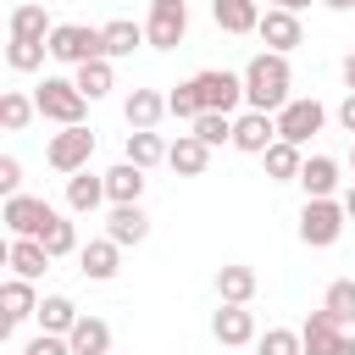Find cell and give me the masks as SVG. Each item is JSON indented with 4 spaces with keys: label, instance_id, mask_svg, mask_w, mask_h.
Here are the masks:
<instances>
[{
    "label": "cell",
    "instance_id": "cell-14",
    "mask_svg": "<svg viewBox=\"0 0 355 355\" xmlns=\"http://www.w3.org/2000/svg\"><path fill=\"white\" fill-rule=\"evenodd\" d=\"M0 311H6V333H17L28 316H39V288L28 277H6L0 283Z\"/></svg>",
    "mask_w": 355,
    "mask_h": 355
},
{
    "label": "cell",
    "instance_id": "cell-34",
    "mask_svg": "<svg viewBox=\"0 0 355 355\" xmlns=\"http://www.w3.org/2000/svg\"><path fill=\"white\" fill-rule=\"evenodd\" d=\"M44 55H50V44H39V39H11L6 44V67L11 72H39Z\"/></svg>",
    "mask_w": 355,
    "mask_h": 355
},
{
    "label": "cell",
    "instance_id": "cell-32",
    "mask_svg": "<svg viewBox=\"0 0 355 355\" xmlns=\"http://www.w3.org/2000/svg\"><path fill=\"white\" fill-rule=\"evenodd\" d=\"M322 311H327L338 327H355V277H333L327 294H322Z\"/></svg>",
    "mask_w": 355,
    "mask_h": 355
},
{
    "label": "cell",
    "instance_id": "cell-29",
    "mask_svg": "<svg viewBox=\"0 0 355 355\" xmlns=\"http://www.w3.org/2000/svg\"><path fill=\"white\" fill-rule=\"evenodd\" d=\"M50 33H55V22H50V11L44 6H17L11 11V39H39V44H50Z\"/></svg>",
    "mask_w": 355,
    "mask_h": 355
},
{
    "label": "cell",
    "instance_id": "cell-19",
    "mask_svg": "<svg viewBox=\"0 0 355 355\" xmlns=\"http://www.w3.org/2000/svg\"><path fill=\"white\" fill-rule=\"evenodd\" d=\"M300 189H305V200H333L338 194V161L333 155H305Z\"/></svg>",
    "mask_w": 355,
    "mask_h": 355
},
{
    "label": "cell",
    "instance_id": "cell-7",
    "mask_svg": "<svg viewBox=\"0 0 355 355\" xmlns=\"http://www.w3.org/2000/svg\"><path fill=\"white\" fill-rule=\"evenodd\" d=\"M183 33H189V6L183 0H150V17H144L150 50H178Z\"/></svg>",
    "mask_w": 355,
    "mask_h": 355
},
{
    "label": "cell",
    "instance_id": "cell-25",
    "mask_svg": "<svg viewBox=\"0 0 355 355\" xmlns=\"http://www.w3.org/2000/svg\"><path fill=\"white\" fill-rule=\"evenodd\" d=\"M122 116H128V128H155L166 116V94L161 89H133L122 100Z\"/></svg>",
    "mask_w": 355,
    "mask_h": 355
},
{
    "label": "cell",
    "instance_id": "cell-16",
    "mask_svg": "<svg viewBox=\"0 0 355 355\" xmlns=\"http://www.w3.org/2000/svg\"><path fill=\"white\" fill-rule=\"evenodd\" d=\"M255 288H261L255 266H244V261L216 266V300H222V305H250V300H255Z\"/></svg>",
    "mask_w": 355,
    "mask_h": 355
},
{
    "label": "cell",
    "instance_id": "cell-6",
    "mask_svg": "<svg viewBox=\"0 0 355 355\" xmlns=\"http://www.w3.org/2000/svg\"><path fill=\"white\" fill-rule=\"evenodd\" d=\"M194 89H200V105H205V111H222V116H233V111L244 105V72L205 67V72H194Z\"/></svg>",
    "mask_w": 355,
    "mask_h": 355
},
{
    "label": "cell",
    "instance_id": "cell-37",
    "mask_svg": "<svg viewBox=\"0 0 355 355\" xmlns=\"http://www.w3.org/2000/svg\"><path fill=\"white\" fill-rule=\"evenodd\" d=\"M255 355H305V338L294 327H266L255 338Z\"/></svg>",
    "mask_w": 355,
    "mask_h": 355
},
{
    "label": "cell",
    "instance_id": "cell-33",
    "mask_svg": "<svg viewBox=\"0 0 355 355\" xmlns=\"http://www.w3.org/2000/svg\"><path fill=\"white\" fill-rule=\"evenodd\" d=\"M33 116H39L33 94H22V89H6V94H0V128H6V133H22Z\"/></svg>",
    "mask_w": 355,
    "mask_h": 355
},
{
    "label": "cell",
    "instance_id": "cell-18",
    "mask_svg": "<svg viewBox=\"0 0 355 355\" xmlns=\"http://www.w3.org/2000/svg\"><path fill=\"white\" fill-rule=\"evenodd\" d=\"M261 0H211V22L222 33H255L261 28Z\"/></svg>",
    "mask_w": 355,
    "mask_h": 355
},
{
    "label": "cell",
    "instance_id": "cell-41",
    "mask_svg": "<svg viewBox=\"0 0 355 355\" xmlns=\"http://www.w3.org/2000/svg\"><path fill=\"white\" fill-rule=\"evenodd\" d=\"M338 128L355 139V94H344V100H338Z\"/></svg>",
    "mask_w": 355,
    "mask_h": 355
},
{
    "label": "cell",
    "instance_id": "cell-24",
    "mask_svg": "<svg viewBox=\"0 0 355 355\" xmlns=\"http://www.w3.org/2000/svg\"><path fill=\"white\" fill-rule=\"evenodd\" d=\"M67 344H72V355H111V322L105 316H78Z\"/></svg>",
    "mask_w": 355,
    "mask_h": 355
},
{
    "label": "cell",
    "instance_id": "cell-44",
    "mask_svg": "<svg viewBox=\"0 0 355 355\" xmlns=\"http://www.w3.org/2000/svg\"><path fill=\"white\" fill-rule=\"evenodd\" d=\"M272 6H277V11H294V17H300V11L311 6V0H272Z\"/></svg>",
    "mask_w": 355,
    "mask_h": 355
},
{
    "label": "cell",
    "instance_id": "cell-39",
    "mask_svg": "<svg viewBox=\"0 0 355 355\" xmlns=\"http://www.w3.org/2000/svg\"><path fill=\"white\" fill-rule=\"evenodd\" d=\"M0 194H6V200L22 194V161H17V155H0Z\"/></svg>",
    "mask_w": 355,
    "mask_h": 355
},
{
    "label": "cell",
    "instance_id": "cell-45",
    "mask_svg": "<svg viewBox=\"0 0 355 355\" xmlns=\"http://www.w3.org/2000/svg\"><path fill=\"white\" fill-rule=\"evenodd\" d=\"M344 211H349V222H355V183L344 189Z\"/></svg>",
    "mask_w": 355,
    "mask_h": 355
},
{
    "label": "cell",
    "instance_id": "cell-47",
    "mask_svg": "<svg viewBox=\"0 0 355 355\" xmlns=\"http://www.w3.org/2000/svg\"><path fill=\"white\" fill-rule=\"evenodd\" d=\"M349 172H355V139H349Z\"/></svg>",
    "mask_w": 355,
    "mask_h": 355
},
{
    "label": "cell",
    "instance_id": "cell-13",
    "mask_svg": "<svg viewBox=\"0 0 355 355\" xmlns=\"http://www.w3.org/2000/svg\"><path fill=\"white\" fill-rule=\"evenodd\" d=\"M78 272H83L89 283H111V277L122 272V244H111V239H89V244L78 250Z\"/></svg>",
    "mask_w": 355,
    "mask_h": 355
},
{
    "label": "cell",
    "instance_id": "cell-4",
    "mask_svg": "<svg viewBox=\"0 0 355 355\" xmlns=\"http://www.w3.org/2000/svg\"><path fill=\"white\" fill-rule=\"evenodd\" d=\"M344 222H349L344 200H305V205H300V244L327 250V244H338Z\"/></svg>",
    "mask_w": 355,
    "mask_h": 355
},
{
    "label": "cell",
    "instance_id": "cell-3",
    "mask_svg": "<svg viewBox=\"0 0 355 355\" xmlns=\"http://www.w3.org/2000/svg\"><path fill=\"white\" fill-rule=\"evenodd\" d=\"M33 105H39V116L55 122V128H83V116H89V100H83V89H78L72 78H44L39 94H33Z\"/></svg>",
    "mask_w": 355,
    "mask_h": 355
},
{
    "label": "cell",
    "instance_id": "cell-9",
    "mask_svg": "<svg viewBox=\"0 0 355 355\" xmlns=\"http://www.w3.org/2000/svg\"><path fill=\"white\" fill-rule=\"evenodd\" d=\"M322 122H327V105L322 100H288L283 111H277V139H288V144H311L316 133H322Z\"/></svg>",
    "mask_w": 355,
    "mask_h": 355
},
{
    "label": "cell",
    "instance_id": "cell-17",
    "mask_svg": "<svg viewBox=\"0 0 355 355\" xmlns=\"http://www.w3.org/2000/svg\"><path fill=\"white\" fill-rule=\"evenodd\" d=\"M6 266H11V277L39 283V277L50 272V250H44L39 239H11V244H6Z\"/></svg>",
    "mask_w": 355,
    "mask_h": 355
},
{
    "label": "cell",
    "instance_id": "cell-35",
    "mask_svg": "<svg viewBox=\"0 0 355 355\" xmlns=\"http://www.w3.org/2000/svg\"><path fill=\"white\" fill-rule=\"evenodd\" d=\"M189 133H194L200 144H211V150H216V144H233V116H222V111H200Z\"/></svg>",
    "mask_w": 355,
    "mask_h": 355
},
{
    "label": "cell",
    "instance_id": "cell-2",
    "mask_svg": "<svg viewBox=\"0 0 355 355\" xmlns=\"http://www.w3.org/2000/svg\"><path fill=\"white\" fill-rule=\"evenodd\" d=\"M105 55V28H89V22H55L50 33V61L61 67H83V61H100Z\"/></svg>",
    "mask_w": 355,
    "mask_h": 355
},
{
    "label": "cell",
    "instance_id": "cell-11",
    "mask_svg": "<svg viewBox=\"0 0 355 355\" xmlns=\"http://www.w3.org/2000/svg\"><path fill=\"white\" fill-rule=\"evenodd\" d=\"M211 333H216V344H227V349H244V344H255V338H261V327H255V311H250V305H216Z\"/></svg>",
    "mask_w": 355,
    "mask_h": 355
},
{
    "label": "cell",
    "instance_id": "cell-1",
    "mask_svg": "<svg viewBox=\"0 0 355 355\" xmlns=\"http://www.w3.org/2000/svg\"><path fill=\"white\" fill-rule=\"evenodd\" d=\"M294 72H288V55H277V50H261V55H250V67H244V105L250 111H266V116H277L294 94Z\"/></svg>",
    "mask_w": 355,
    "mask_h": 355
},
{
    "label": "cell",
    "instance_id": "cell-40",
    "mask_svg": "<svg viewBox=\"0 0 355 355\" xmlns=\"http://www.w3.org/2000/svg\"><path fill=\"white\" fill-rule=\"evenodd\" d=\"M28 355H72V344L61 333H39V338H28Z\"/></svg>",
    "mask_w": 355,
    "mask_h": 355
},
{
    "label": "cell",
    "instance_id": "cell-42",
    "mask_svg": "<svg viewBox=\"0 0 355 355\" xmlns=\"http://www.w3.org/2000/svg\"><path fill=\"white\" fill-rule=\"evenodd\" d=\"M338 72H344V83H349V94H355V50L344 55V67H338Z\"/></svg>",
    "mask_w": 355,
    "mask_h": 355
},
{
    "label": "cell",
    "instance_id": "cell-26",
    "mask_svg": "<svg viewBox=\"0 0 355 355\" xmlns=\"http://www.w3.org/2000/svg\"><path fill=\"white\" fill-rule=\"evenodd\" d=\"M166 150H172V144H166L155 128H133V133H128L122 161H133V166H144V172H150V166H161V161H166Z\"/></svg>",
    "mask_w": 355,
    "mask_h": 355
},
{
    "label": "cell",
    "instance_id": "cell-38",
    "mask_svg": "<svg viewBox=\"0 0 355 355\" xmlns=\"http://www.w3.org/2000/svg\"><path fill=\"white\" fill-rule=\"evenodd\" d=\"M205 105H200V89H194V78L189 83H178L172 94H166V116H178V122H189L194 128V116H200Z\"/></svg>",
    "mask_w": 355,
    "mask_h": 355
},
{
    "label": "cell",
    "instance_id": "cell-28",
    "mask_svg": "<svg viewBox=\"0 0 355 355\" xmlns=\"http://www.w3.org/2000/svg\"><path fill=\"white\" fill-rule=\"evenodd\" d=\"M78 316H83V311H78L67 294H44V300H39V333H61V338H67V333L78 327Z\"/></svg>",
    "mask_w": 355,
    "mask_h": 355
},
{
    "label": "cell",
    "instance_id": "cell-27",
    "mask_svg": "<svg viewBox=\"0 0 355 355\" xmlns=\"http://www.w3.org/2000/svg\"><path fill=\"white\" fill-rule=\"evenodd\" d=\"M261 166H266V178H272V183H300L305 150H300V144H288V139H277V144L261 155Z\"/></svg>",
    "mask_w": 355,
    "mask_h": 355
},
{
    "label": "cell",
    "instance_id": "cell-21",
    "mask_svg": "<svg viewBox=\"0 0 355 355\" xmlns=\"http://www.w3.org/2000/svg\"><path fill=\"white\" fill-rule=\"evenodd\" d=\"M105 205V172H72L67 178V211H78V216H89V211H100Z\"/></svg>",
    "mask_w": 355,
    "mask_h": 355
},
{
    "label": "cell",
    "instance_id": "cell-12",
    "mask_svg": "<svg viewBox=\"0 0 355 355\" xmlns=\"http://www.w3.org/2000/svg\"><path fill=\"white\" fill-rule=\"evenodd\" d=\"M261 44L266 50H277V55H288V50H300L305 44V28H300V17L294 11H277V6H266V17H261Z\"/></svg>",
    "mask_w": 355,
    "mask_h": 355
},
{
    "label": "cell",
    "instance_id": "cell-15",
    "mask_svg": "<svg viewBox=\"0 0 355 355\" xmlns=\"http://www.w3.org/2000/svg\"><path fill=\"white\" fill-rule=\"evenodd\" d=\"M105 239L122 244V250L144 244V239H150V216H144V205H111V216H105Z\"/></svg>",
    "mask_w": 355,
    "mask_h": 355
},
{
    "label": "cell",
    "instance_id": "cell-43",
    "mask_svg": "<svg viewBox=\"0 0 355 355\" xmlns=\"http://www.w3.org/2000/svg\"><path fill=\"white\" fill-rule=\"evenodd\" d=\"M333 355H355V333H344V338L333 344Z\"/></svg>",
    "mask_w": 355,
    "mask_h": 355
},
{
    "label": "cell",
    "instance_id": "cell-31",
    "mask_svg": "<svg viewBox=\"0 0 355 355\" xmlns=\"http://www.w3.org/2000/svg\"><path fill=\"white\" fill-rule=\"evenodd\" d=\"M139 44H150V39H144V22H128V17H116V22H105V55H111V61H122V55H133Z\"/></svg>",
    "mask_w": 355,
    "mask_h": 355
},
{
    "label": "cell",
    "instance_id": "cell-5",
    "mask_svg": "<svg viewBox=\"0 0 355 355\" xmlns=\"http://www.w3.org/2000/svg\"><path fill=\"white\" fill-rule=\"evenodd\" d=\"M55 216H61V211H55L50 200H39V194H11V200L0 205V222H6L11 239H39Z\"/></svg>",
    "mask_w": 355,
    "mask_h": 355
},
{
    "label": "cell",
    "instance_id": "cell-30",
    "mask_svg": "<svg viewBox=\"0 0 355 355\" xmlns=\"http://www.w3.org/2000/svg\"><path fill=\"white\" fill-rule=\"evenodd\" d=\"M72 83L83 89V100H105V94L116 89V72H111V55H100V61H83V67L72 72Z\"/></svg>",
    "mask_w": 355,
    "mask_h": 355
},
{
    "label": "cell",
    "instance_id": "cell-48",
    "mask_svg": "<svg viewBox=\"0 0 355 355\" xmlns=\"http://www.w3.org/2000/svg\"><path fill=\"white\" fill-rule=\"evenodd\" d=\"M22 355H28V349H22Z\"/></svg>",
    "mask_w": 355,
    "mask_h": 355
},
{
    "label": "cell",
    "instance_id": "cell-8",
    "mask_svg": "<svg viewBox=\"0 0 355 355\" xmlns=\"http://www.w3.org/2000/svg\"><path fill=\"white\" fill-rule=\"evenodd\" d=\"M89 155H94V133H89V128H61V133H50V144H44V161H50L61 178L83 172Z\"/></svg>",
    "mask_w": 355,
    "mask_h": 355
},
{
    "label": "cell",
    "instance_id": "cell-36",
    "mask_svg": "<svg viewBox=\"0 0 355 355\" xmlns=\"http://www.w3.org/2000/svg\"><path fill=\"white\" fill-rule=\"evenodd\" d=\"M39 244L50 250V261H61V255H72V250H83V244H78V227H72L67 216H55V222H50V227L39 233Z\"/></svg>",
    "mask_w": 355,
    "mask_h": 355
},
{
    "label": "cell",
    "instance_id": "cell-46",
    "mask_svg": "<svg viewBox=\"0 0 355 355\" xmlns=\"http://www.w3.org/2000/svg\"><path fill=\"white\" fill-rule=\"evenodd\" d=\"M322 6H327V11H349L355 0H322Z\"/></svg>",
    "mask_w": 355,
    "mask_h": 355
},
{
    "label": "cell",
    "instance_id": "cell-10",
    "mask_svg": "<svg viewBox=\"0 0 355 355\" xmlns=\"http://www.w3.org/2000/svg\"><path fill=\"white\" fill-rule=\"evenodd\" d=\"M272 144H277V116H266V111H239L233 116V150L266 155Z\"/></svg>",
    "mask_w": 355,
    "mask_h": 355
},
{
    "label": "cell",
    "instance_id": "cell-23",
    "mask_svg": "<svg viewBox=\"0 0 355 355\" xmlns=\"http://www.w3.org/2000/svg\"><path fill=\"white\" fill-rule=\"evenodd\" d=\"M344 333H349V327H338V322H333V316H327L322 305H316V311H311V316L300 322V338H305V355H333V344H338Z\"/></svg>",
    "mask_w": 355,
    "mask_h": 355
},
{
    "label": "cell",
    "instance_id": "cell-20",
    "mask_svg": "<svg viewBox=\"0 0 355 355\" xmlns=\"http://www.w3.org/2000/svg\"><path fill=\"white\" fill-rule=\"evenodd\" d=\"M144 166H133V161H116L111 172H105V200L111 205H139L144 200Z\"/></svg>",
    "mask_w": 355,
    "mask_h": 355
},
{
    "label": "cell",
    "instance_id": "cell-22",
    "mask_svg": "<svg viewBox=\"0 0 355 355\" xmlns=\"http://www.w3.org/2000/svg\"><path fill=\"white\" fill-rule=\"evenodd\" d=\"M166 166H172L178 178H200V172L211 166V144H200L194 133H178L172 150H166Z\"/></svg>",
    "mask_w": 355,
    "mask_h": 355
}]
</instances>
